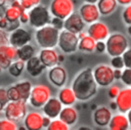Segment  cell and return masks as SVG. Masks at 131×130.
Returning <instances> with one entry per match:
<instances>
[{
	"mask_svg": "<svg viewBox=\"0 0 131 130\" xmlns=\"http://www.w3.org/2000/svg\"><path fill=\"white\" fill-rule=\"evenodd\" d=\"M95 45H96V41L87 34L83 38L79 39L78 49L84 52H93L95 51Z\"/></svg>",
	"mask_w": 131,
	"mask_h": 130,
	"instance_id": "27",
	"label": "cell"
},
{
	"mask_svg": "<svg viewBox=\"0 0 131 130\" xmlns=\"http://www.w3.org/2000/svg\"><path fill=\"white\" fill-rule=\"evenodd\" d=\"M120 90H121V89H120L119 86H117V85H111V87L108 88L107 94H108V96H110L112 99H115V98L118 96Z\"/></svg>",
	"mask_w": 131,
	"mask_h": 130,
	"instance_id": "42",
	"label": "cell"
},
{
	"mask_svg": "<svg viewBox=\"0 0 131 130\" xmlns=\"http://www.w3.org/2000/svg\"><path fill=\"white\" fill-rule=\"evenodd\" d=\"M50 25H52L54 28H56L57 30H61L63 29V19L62 18H59V17H55L53 16L50 20Z\"/></svg>",
	"mask_w": 131,
	"mask_h": 130,
	"instance_id": "40",
	"label": "cell"
},
{
	"mask_svg": "<svg viewBox=\"0 0 131 130\" xmlns=\"http://www.w3.org/2000/svg\"><path fill=\"white\" fill-rule=\"evenodd\" d=\"M57 98L60 100L62 105H73L77 100V97L72 87H62L58 92Z\"/></svg>",
	"mask_w": 131,
	"mask_h": 130,
	"instance_id": "23",
	"label": "cell"
},
{
	"mask_svg": "<svg viewBox=\"0 0 131 130\" xmlns=\"http://www.w3.org/2000/svg\"><path fill=\"white\" fill-rule=\"evenodd\" d=\"M31 39H32L31 34L27 30L19 27L9 33V44L15 48L28 44L31 41Z\"/></svg>",
	"mask_w": 131,
	"mask_h": 130,
	"instance_id": "12",
	"label": "cell"
},
{
	"mask_svg": "<svg viewBox=\"0 0 131 130\" xmlns=\"http://www.w3.org/2000/svg\"><path fill=\"white\" fill-rule=\"evenodd\" d=\"M79 38L78 35L70 32L66 29L59 31L57 45L59 49L64 53H73L78 50Z\"/></svg>",
	"mask_w": 131,
	"mask_h": 130,
	"instance_id": "6",
	"label": "cell"
},
{
	"mask_svg": "<svg viewBox=\"0 0 131 130\" xmlns=\"http://www.w3.org/2000/svg\"><path fill=\"white\" fill-rule=\"evenodd\" d=\"M9 98L7 95V90L3 87H0V112H2L5 105L8 103Z\"/></svg>",
	"mask_w": 131,
	"mask_h": 130,
	"instance_id": "34",
	"label": "cell"
},
{
	"mask_svg": "<svg viewBox=\"0 0 131 130\" xmlns=\"http://www.w3.org/2000/svg\"><path fill=\"white\" fill-rule=\"evenodd\" d=\"M122 57L124 60L125 68H131V48L128 47L122 54Z\"/></svg>",
	"mask_w": 131,
	"mask_h": 130,
	"instance_id": "37",
	"label": "cell"
},
{
	"mask_svg": "<svg viewBox=\"0 0 131 130\" xmlns=\"http://www.w3.org/2000/svg\"><path fill=\"white\" fill-rule=\"evenodd\" d=\"M58 118L68 126H72L75 125L78 120V112L72 105H64V107L61 109Z\"/></svg>",
	"mask_w": 131,
	"mask_h": 130,
	"instance_id": "22",
	"label": "cell"
},
{
	"mask_svg": "<svg viewBox=\"0 0 131 130\" xmlns=\"http://www.w3.org/2000/svg\"><path fill=\"white\" fill-rule=\"evenodd\" d=\"M127 118H128V121H129V125H130V128H131V109L127 112Z\"/></svg>",
	"mask_w": 131,
	"mask_h": 130,
	"instance_id": "51",
	"label": "cell"
},
{
	"mask_svg": "<svg viewBox=\"0 0 131 130\" xmlns=\"http://www.w3.org/2000/svg\"><path fill=\"white\" fill-rule=\"evenodd\" d=\"M107 126L111 130H127L130 128L127 115L124 113L113 115Z\"/></svg>",
	"mask_w": 131,
	"mask_h": 130,
	"instance_id": "20",
	"label": "cell"
},
{
	"mask_svg": "<svg viewBox=\"0 0 131 130\" xmlns=\"http://www.w3.org/2000/svg\"><path fill=\"white\" fill-rule=\"evenodd\" d=\"M106 52L110 56L122 55L129 47L127 38L121 33H113L106 38Z\"/></svg>",
	"mask_w": 131,
	"mask_h": 130,
	"instance_id": "3",
	"label": "cell"
},
{
	"mask_svg": "<svg viewBox=\"0 0 131 130\" xmlns=\"http://www.w3.org/2000/svg\"><path fill=\"white\" fill-rule=\"evenodd\" d=\"M112 111L106 106H99L93 113V121L99 127H105L108 125L112 118Z\"/></svg>",
	"mask_w": 131,
	"mask_h": 130,
	"instance_id": "19",
	"label": "cell"
},
{
	"mask_svg": "<svg viewBox=\"0 0 131 130\" xmlns=\"http://www.w3.org/2000/svg\"><path fill=\"white\" fill-rule=\"evenodd\" d=\"M38 56L45 68H51L58 63V53L54 48H42Z\"/></svg>",
	"mask_w": 131,
	"mask_h": 130,
	"instance_id": "18",
	"label": "cell"
},
{
	"mask_svg": "<svg viewBox=\"0 0 131 130\" xmlns=\"http://www.w3.org/2000/svg\"><path fill=\"white\" fill-rule=\"evenodd\" d=\"M43 116L39 112H29L24 118V125L27 130L43 129Z\"/></svg>",
	"mask_w": 131,
	"mask_h": 130,
	"instance_id": "17",
	"label": "cell"
},
{
	"mask_svg": "<svg viewBox=\"0 0 131 130\" xmlns=\"http://www.w3.org/2000/svg\"><path fill=\"white\" fill-rule=\"evenodd\" d=\"M35 53H36V50H35L34 46L29 43L16 48V58L20 59L25 62L28 59H30L31 57H33L35 55Z\"/></svg>",
	"mask_w": 131,
	"mask_h": 130,
	"instance_id": "25",
	"label": "cell"
},
{
	"mask_svg": "<svg viewBox=\"0 0 131 130\" xmlns=\"http://www.w3.org/2000/svg\"><path fill=\"white\" fill-rule=\"evenodd\" d=\"M0 53L4 54L7 58H9L12 61L14 59H16V48L13 47L12 45H10L9 43L0 45Z\"/></svg>",
	"mask_w": 131,
	"mask_h": 130,
	"instance_id": "29",
	"label": "cell"
},
{
	"mask_svg": "<svg viewBox=\"0 0 131 130\" xmlns=\"http://www.w3.org/2000/svg\"><path fill=\"white\" fill-rule=\"evenodd\" d=\"M106 50V45L105 42L103 41H96V45H95V51L98 53H102Z\"/></svg>",
	"mask_w": 131,
	"mask_h": 130,
	"instance_id": "43",
	"label": "cell"
},
{
	"mask_svg": "<svg viewBox=\"0 0 131 130\" xmlns=\"http://www.w3.org/2000/svg\"><path fill=\"white\" fill-rule=\"evenodd\" d=\"M117 2L119 3V4H121V5H128V4H130L131 3V0H117Z\"/></svg>",
	"mask_w": 131,
	"mask_h": 130,
	"instance_id": "49",
	"label": "cell"
},
{
	"mask_svg": "<svg viewBox=\"0 0 131 130\" xmlns=\"http://www.w3.org/2000/svg\"><path fill=\"white\" fill-rule=\"evenodd\" d=\"M97 86L92 69L90 68L81 71L72 83V89L75 92L77 100L81 101H86L92 98L97 92Z\"/></svg>",
	"mask_w": 131,
	"mask_h": 130,
	"instance_id": "1",
	"label": "cell"
},
{
	"mask_svg": "<svg viewBox=\"0 0 131 130\" xmlns=\"http://www.w3.org/2000/svg\"><path fill=\"white\" fill-rule=\"evenodd\" d=\"M0 114H1V112H0Z\"/></svg>",
	"mask_w": 131,
	"mask_h": 130,
	"instance_id": "56",
	"label": "cell"
},
{
	"mask_svg": "<svg viewBox=\"0 0 131 130\" xmlns=\"http://www.w3.org/2000/svg\"><path fill=\"white\" fill-rule=\"evenodd\" d=\"M19 1H20L23 8L26 10V9H31L37 4H40L41 0H19Z\"/></svg>",
	"mask_w": 131,
	"mask_h": 130,
	"instance_id": "38",
	"label": "cell"
},
{
	"mask_svg": "<svg viewBox=\"0 0 131 130\" xmlns=\"http://www.w3.org/2000/svg\"><path fill=\"white\" fill-rule=\"evenodd\" d=\"M3 111L5 118L15 123L24 120L25 116L28 113L27 103L24 100H9Z\"/></svg>",
	"mask_w": 131,
	"mask_h": 130,
	"instance_id": "5",
	"label": "cell"
},
{
	"mask_svg": "<svg viewBox=\"0 0 131 130\" xmlns=\"http://www.w3.org/2000/svg\"><path fill=\"white\" fill-rule=\"evenodd\" d=\"M127 31H128L129 35H131V25H129V26H128V29H127Z\"/></svg>",
	"mask_w": 131,
	"mask_h": 130,
	"instance_id": "54",
	"label": "cell"
},
{
	"mask_svg": "<svg viewBox=\"0 0 131 130\" xmlns=\"http://www.w3.org/2000/svg\"><path fill=\"white\" fill-rule=\"evenodd\" d=\"M122 17H123L124 23L127 26L131 25V3L126 5V8L124 9V11L122 13Z\"/></svg>",
	"mask_w": 131,
	"mask_h": 130,
	"instance_id": "36",
	"label": "cell"
},
{
	"mask_svg": "<svg viewBox=\"0 0 131 130\" xmlns=\"http://www.w3.org/2000/svg\"><path fill=\"white\" fill-rule=\"evenodd\" d=\"M1 71H2V69H1V68H0V72H1Z\"/></svg>",
	"mask_w": 131,
	"mask_h": 130,
	"instance_id": "55",
	"label": "cell"
},
{
	"mask_svg": "<svg viewBox=\"0 0 131 130\" xmlns=\"http://www.w3.org/2000/svg\"><path fill=\"white\" fill-rule=\"evenodd\" d=\"M79 14L85 21V24H92L99 19L100 12L95 3H84L79 8Z\"/></svg>",
	"mask_w": 131,
	"mask_h": 130,
	"instance_id": "10",
	"label": "cell"
},
{
	"mask_svg": "<svg viewBox=\"0 0 131 130\" xmlns=\"http://www.w3.org/2000/svg\"><path fill=\"white\" fill-rule=\"evenodd\" d=\"M18 20H19L20 24H27V23H29V14L26 11H23L21 14H20V16H19V18H18Z\"/></svg>",
	"mask_w": 131,
	"mask_h": 130,
	"instance_id": "45",
	"label": "cell"
},
{
	"mask_svg": "<svg viewBox=\"0 0 131 130\" xmlns=\"http://www.w3.org/2000/svg\"><path fill=\"white\" fill-rule=\"evenodd\" d=\"M120 80L127 87H131V68H125L124 70H122Z\"/></svg>",
	"mask_w": 131,
	"mask_h": 130,
	"instance_id": "32",
	"label": "cell"
},
{
	"mask_svg": "<svg viewBox=\"0 0 131 130\" xmlns=\"http://www.w3.org/2000/svg\"><path fill=\"white\" fill-rule=\"evenodd\" d=\"M25 68H26L27 72L32 77H38V76H40L43 73V71L45 70V66L41 62L39 56H35V55L26 61Z\"/></svg>",
	"mask_w": 131,
	"mask_h": 130,
	"instance_id": "21",
	"label": "cell"
},
{
	"mask_svg": "<svg viewBox=\"0 0 131 130\" xmlns=\"http://www.w3.org/2000/svg\"><path fill=\"white\" fill-rule=\"evenodd\" d=\"M87 34L91 36L95 41H104L110 35V30L107 26L99 20H96L88 27Z\"/></svg>",
	"mask_w": 131,
	"mask_h": 130,
	"instance_id": "11",
	"label": "cell"
},
{
	"mask_svg": "<svg viewBox=\"0 0 131 130\" xmlns=\"http://www.w3.org/2000/svg\"><path fill=\"white\" fill-rule=\"evenodd\" d=\"M120 113L126 114L131 109V87L121 89L118 96L115 98Z\"/></svg>",
	"mask_w": 131,
	"mask_h": 130,
	"instance_id": "15",
	"label": "cell"
},
{
	"mask_svg": "<svg viewBox=\"0 0 131 130\" xmlns=\"http://www.w3.org/2000/svg\"><path fill=\"white\" fill-rule=\"evenodd\" d=\"M111 66H112L113 69H120V70H123V69L125 68V64H124V60H123L122 55L112 56Z\"/></svg>",
	"mask_w": 131,
	"mask_h": 130,
	"instance_id": "33",
	"label": "cell"
},
{
	"mask_svg": "<svg viewBox=\"0 0 131 130\" xmlns=\"http://www.w3.org/2000/svg\"><path fill=\"white\" fill-rule=\"evenodd\" d=\"M7 26H8V20L4 17V15L1 16V17H0V29L5 30V29L7 28Z\"/></svg>",
	"mask_w": 131,
	"mask_h": 130,
	"instance_id": "46",
	"label": "cell"
},
{
	"mask_svg": "<svg viewBox=\"0 0 131 130\" xmlns=\"http://www.w3.org/2000/svg\"><path fill=\"white\" fill-rule=\"evenodd\" d=\"M121 75H122V70L114 69V78H115V80H120Z\"/></svg>",
	"mask_w": 131,
	"mask_h": 130,
	"instance_id": "48",
	"label": "cell"
},
{
	"mask_svg": "<svg viewBox=\"0 0 131 130\" xmlns=\"http://www.w3.org/2000/svg\"><path fill=\"white\" fill-rule=\"evenodd\" d=\"M110 106H111V109L113 110V111H116V110H118V106H117V103H116V101L114 100V101H111V103H110Z\"/></svg>",
	"mask_w": 131,
	"mask_h": 130,
	"instance_id": "50",
	"label": "cell"
},
{
	"mask_svg": "<svg viewBox=\"0 0 131 130\" xmlns=\"http://www.w3.org/2000/svg\"><path fill=\"white\" fill-rule=\"evenodd\" d=\"M25 69V61L20 60V59H16L15 61H12L9 66V68L7 69L9 74L13 77H19L20 74L23 73Z\"/></svg>",
	"mask_w": 131,
	"mask_h": 130,
	"instance_id": "28",
	"label": "cell"
},
{
	"mask_svg": "<svg viewBox=\"0 0 131 130\" xmlns=\"http://www.w3.org/2000/svg\"><path fill=\"white\" fill-rule=\"evenodd\" d=\"M92 72H93L94 80L98 86H101V87L111 86L115 80L114 69L112 68V66H108L105 63H100V64L96 66L92 70Z\"/></svg>",
	"mask_w": 131,
	"mask_h": 130,
	"instance_id": "8",
	"label": "cell"
},
{
	"mask_svg": "<svg viewBox=\"0 0 131 130\" xmlns=\"http://www.w3.org/2000/svg\"><path fill=\"white\" fill-rule=\"evenodd\" d=\"M61 61H63V55L58 54V62H61Z\"/></svg>",
	"mask_w": 131,
	"mask_h": 130,
	"instance_id": "53",
	"label": "cell"
},
{
	"mask_svg": "<svg viewBox=\"0 0 131 130\" xmlns=\"http://www.w3.org/2000/svg\"><path fill=\"white\" fill-rule=\"evenodd\" d=\"M29 24L35 29H39L43 26L50 24L51 14L50 11L41 4H37L32 7L29 11Z\"/></svg>",
	"mask_w": 131,
	"mask_h": 130,
	"instance_id": "4",
	"label": "cell"
},
{
	"mask_svg": "<svg viewBox=\"0 0 131 130\" xmlns=\"http://www.w3.org/2000/svg\"><path fill=\"white\" fill-rule=\"evenodd\" d=\"M51 120L52 119H50L49 117H47V116H43V120H42V123H43V128H46L47 129V127L49 126V124H50V122H51Z\"/></svg>",
	"mask_w": 131,
	"mask_h": 130,
	"instance_id": "47",
	"label": "cell"
},
{
	"mask_svg": "<svg viewBox=\"0 0 131 130\" xmlns=\"http://www.w3.org/2000/svg\"><path fill=\"white\" fill-rule=\"evenodd\" d=\"M6 90H7V95H8L9 100H21L20 95H19V93H18V91L14 85L9 86Z\"/></svg>",
	"mask_w": 131,
	"mask_h": 130,
	"instance_id": "35",
	"label": "cell"
},
{
	"mask_svg": "<svg viewBox=\"0 0 131 130\" xmlns=\"http://www.w3.org/2000/svg\"><path fill=\"white\" fill-rule=\"evenodd\" d=\"M49 11L52 16L66 19L74 12V2L73 0H52Z\"/></svg>",
	"mask_w": 131,
	"mask_h": 130,
	"instance_id": "9",
	"label": "cell"
},
{
	"mask_svg": "<svg viewBox=\"0 0 131 130\" xmlns=\"http://www.w3.org/2000/svg\"><path fill=\"white\" fill-rule=\"evenodd\" d=\"M47 76H48V80L56 87H62L68 80V75L66 70L58 64L49 68Z\"/></svg>",
	"mask_w": 131,
	"mask_h": 130,
	"instance_id": "13",
	"label": "cell"
},
{
	"mask_svg": "<svg viewBox=\"0 0 131 130\" xmlns=\"http://www.w3.org/2000/svg\"><path fill=\"white\" fill-rule=\"evenodd\" d=\"M96 5L101 15H110L116 10L118 2L117 0H98Z\"/></svg>",
	"mask_w": 131,
	"mask_h": 130,
	"instance_id": "24",
	"label": "cell"
},
{
	"mask_svg": "<svg viewBox=\"0 0 131 130\" xmlns=\"http://www.w3.org/2000/svg\"><path fill=\"white\" fill-rule=\"evenodd\" d=\"M14 86L17 89V91L20 95V99L27 102L29 100L30 93H31V90H32V87H33L31 82L29 80H23V81L17 82L16 84H14Z\"/></svg>",
	"mask_w": 131,
	"mask_h": 130,
	"instance_id": "26",
	"label": "cell"
},
{
	"mask_svg": "<svg viewBox=\"0 0 131 130\" xmlns=\"http://www.w3.org/2000/svg\"><path fill=\"white\" fill-rule=\"evenodd\" d=\"M59 30L48 24L37 29L35 33V39L37 44L41 48H54L57 46Z\"/></svg>",
	"mask_w": 131,
	"mask_h": 130,
	"instance_id": "2",
	"label": "cell"
},
{
	"mask_svg": "<svg viewBox=\"0 0 131 130\" xmlns=\"http://www.w3.org/2000/svg\"><path fill=\"white\" fill-rule=\"evenodd\" d=\"M83 1L86 2V3H95V4H96L98 0H83Z\"/></svg>",
	"mask_w": 131,
	"mask_h": 130,
	"instance_id": "52",
	"label": "cell"
},
{
	"mask_svg": "<svg viewBox=\"0 0 131 130\" xmlns=\"http://www.w3.org/2000/svg\"><path fill=\"white\" fill-rule=\"evenodd\" d=\"M19 25H20L19 20H15V21H8V26H7V28H6L5 30H6L7 32H11V31L15 30L16 28H18V27H19Z\"/></svg>",
	"mask_w": 131,
	"mask_h": 130,
	"instance_id": "44",
	"label": "cell"
},
{
	"mask_svg": "<svg viewBox=\"0 0 131 130\" xmlns=\"http://www.w3.org/2000/svg\"><path fill=\"white\" fill-rule=\"evenodd\" d=\"M70 126H68L64 122H62L59 118L58 119H52L49 126L47 127L48 130H68Z\"/></svg>",
	"mask_w": 131,
	"mask_h": 130,
	"instance_id": "30",
	"label": "cell"
},
{
	"mask_svg": "<svg viewBox=\"0 0 131 130\" xmlns=\"http://www.w3.org/2000/svg\"><path fill=\"white\" fill-rule=\"evenodd\" d=\"M17 126L16 123L5 118L0 120V130H16Z\"/></svg>",
	"mask_w": 131,
	"mask_h": 130,
	"instance_id": "31",
	"label": "cell"
},
{
	"mask_svg": "<svg viewBox=\"0 0 131 130\" xmlns=\"http://www.w3.org/2000/svg\"><path fill=\"white\" fill-rule=\"evenodd\" d=\"M51 97V90L48 86L39 84L32 87L29 102L33 107H42L44 103Z\"/></svg>",
	"mask_w": 131,
	"mask_h": 130,
	"instance_id": "7",
	"label": "cell"
},
{
	"mask_svg": "<svg viewBox=\"0 0 131 130\" xmlns=\"http://www.w3.org/2000/svg\"><path fill=\"white\" fill-rule=\"evenodd\" d=\"M62 109V103L57 97H50L42 106L43 114L50 119H55L58 117Z\"/></svg>",
	"mask_w": 131,
	"mask_h": 130,
	"instance_id": "16",
	"label": "cell"
},
{
	"mask_svg": "<svg viewBox=\"0 0 131 130\" xmlns=\"http://www.w3.org/2000/svg\"><path fill=\"white\" fill-rule=\"evenodd\" d=\"M85 28V21L79 14V12H73L71 13L66 19H63V29L73 32L75 34H78L82 32Z\"/></svg>",
	"mask_w": 131,
	"mask_h": 130,
	"instance_id": "14",
	"label": "cell"
},
{
	"mask_svg": "<svg viewBox=\"0 0 131 130\" xmlns=\"http://www.w3.org/2000/svg\"><path fill=\"white\" fill-rule=\"evenodd\" d=\"M9 43V33L6 30L0 29V45Z\"/></svg>",
	"mask_w": 131,
	"mask_h": 130,
	"instance_id": "41",
	"label": "cell"
},
{
	"mask_svg": "<svg viewBox=\"0 0 131 130\" xmlns=\"http://www.w3.org/2000/svg\"><path fill=\"white\" fill-rule=\"evenodd\" d=\"M12 62V60H10L9 58H7L4 54L0 53V68L2 70H7L10 66V63Z\"/></svg>",
	"mask_w": 131,
	"mask_h": 130,
	"instance_id": "39",
	"label": "cell"
}]
</instances>
